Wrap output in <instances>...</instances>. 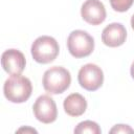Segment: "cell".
Masks as SVG:
<instances>
[{
	"label": "cell",
	"mask_w": 134,
	"mask_h": 134,
	"mask_svg": "<svg viewBox=\"0 0 134 134\" xmlns=\"http://www.w3.org/2000/svg\"><path fill=\"white\" fill-rule=\"evenodd\" d=\"M32 86L29 79L20 74L9 76L3 86L4 96L12 103L20 104L26 102L31 95Z\"/></svg>",
	"instance_id": "1"
},
{
	"label": "cell",
	"mask_w": 134,
	"mask_h": 134,
	"mask_svg": "<svg viewBox=\"0 0 134 134\" xmlns=\"http://www.w3.org/2000/svg\"><path fill=\"white\" fill-rule=\"evenodd\" d=\"M59 50L60 47L57 40L49 36L37 38L31 45V55L36 62L41 64H48L54 61Z\"/></svg>",
	"instance_id": "3"
},
{
	"label": "cell",
	"mask_w": 134,
	"mask_h": 134,
	"mask_svg": "<svg viewBox=\"0 0 134 134\" xmlns=\"http://www.w3.org/2000/svg\"><path fill=\"white\" fill-rule=\"evenodd\" d=\"M77 80L84 89L88 91H95L97 90L104 82V73L100 67L95 64L89 63L84 65L77 74Z\"/></svg>",
	"instance_id": "5"
},
{
	"label": "cell",
	"mask_w": 134,
	"mask_h": 134,
	"mask_svg": "<svg viewBox=\"0 0 134 134\" xmlns=\"http://www.w3.org/2000/svg\"><path fill=\"white\" fill-rule=\"evenodd\" d=\"M1 64L3 69L10 75L20 74L25 68L26 60L20 50L7 49L2 53Z\"/></svg>",
	"instance_id": "8"
},
{
	"label": "cell",
	"mask_w": 134,
	"mask_h": 134,
	"mask_svg": "<svg viewBox=\"0 0 134 134\" xmlns=\"http://www.w3.org/2000/svg\"><path fill=\"white\" fill-rule=\"evenodd\" d=\"M131 26H132V28H133V30H134V15H133L132 18H131Z\"/></svg>",
	"instance_id": "15"
},
{
	"label": "cell",
	"mask_w": 134,
	"mask_h": 134,
	"mask_svg": "<svg viewBox=\"0 0 134 134\" xmlns=\"http://www.w3.org/2000/svg\"><path fill=\"white\" fill-rule=\"evenodd\" d=\"M130 72H131V75H132V77L134 79V61H133V63H132V65H131V69H130Z\"/></svg>",
	"instance_id": "14"
},
{
	"label": "cell",
	"mask_w": 134,
	"mask_h": 134,
	"mask_svg": "<svg viewBox=\"0 0 134 134\" xmlns=\"http://www.w3.org/2000/svg\"><path fill=\"white\" fill-rule=\"evenodd\" d=\"M64 110L65 112L73 117L81 116L87 109V102L83 95L80 93H71L64 99Z\"/></svg>",
	"instance_id": "10"
},
{
	"label": "cell",
	"mask_w": 134,
	"mask_h": 134,
	"mask_svg": "<svg viewBox=\"0 0 134 134\" xmlns=\"http://www.w3.org/2000/svg\"><path fill=\"white\" fill-rule=\"evenodd\" d=\"M110 133H134V130L128 125H116L110 130Z\"/></svg>",
	"instance_id": "13"
},
{
	"label": "cell",
	"mask_w": 134,
	"mask_h": 134,
	"mask_svg": "<svg viewBox=\"0 0 134 134\" xmlns=\"http://www.w3.org/2000/svg\"><path fill=\"white\" fill-rule=\"evenodd\" d=\"M71 83L70 72L61 66H53L44 72L42 84L50 94H60L67 90Z\"/></svg>",
	"instance_id": "2"
},
{
	"label": "cell",
	"mask_w": 134,
	"mask_h": 134,
	"mask_svg": "<svg viewBox=\"0 0 134 134\" xmlns=\"http://www.w3.org/2000/svg\"><path fill=\"white\" fill-rule=\"evenodd\" d=\"M127 38V30L121 23H111L107 25L102 34V41L109 47H118L122 45Z\"/></svg>",
	"instance_id": "9"
},
{
	"label": "cell",
	"mask_w": 134,
	"mask_h": 134,
	"mask_svg": "<svg viewBox=\"0 0 134 134\" xmlns=\"http://www.w3.org/2000/svg\"><path fill=\"white\" fill-rule=\"evenodd\" d=\"M82 18L91 25H98L106 19V8L99 0H86L81 8Z\"/></svg>",
	"instance_id": "7"
},
{
	"label": "cell",
	"mask_w": 134,
	"mask_h": 134,
	"mask_svg": "<svg viewBox=\"0 0 134 134\" xmlns=\"http://www.w3.org/2000/svg\"><path fill=\"white\" fill-rule=\"evenodd\" d=\"M102 130L99 126L92 120H85L80 122L75 128H74V133L75 134H100Z\"/></svg>",
	"instance_id": "11"
},
{
	"label": "cell",
	"mask_w": 134,
	"mask_h": 134,
	"mask_svg": "<svg viewBox=\"0 0 134 134\" xmlns=\"http://www.w3.org/2000/svg\"><path fill=\"white\" fill-rule=\"evenodd\" d=\"M67 47L72 57L76 59L85 58L92 53L94 40L87 31L81 29L73 30L67 39Z\"/></svg>",
	"instance_id": "4"
},
{
	"label": "cell",
	"mask_w": 134,
	"mask_h": 134,
	"mask_svg": "<svg viewBox=\"0 0 134 134\" xmlns=\"http://www.w3.org/2000/svg\"><path fill=\"white\" fill-rule=\"evenodd\" d=\"M109 1L112 8L119 13L127 12L134 2V0H109Z\"/></svg>",
	"instance_id": "12"
},
{
	"label": "cell",
	"mask_w": 134,
	"mask_h": 134,
	"mask_svg": "<svg viewBox=\"0 0 134 134\" xmlns=\"http://www.w3.org/2000/svg\"><path fill=\"white\" fill-rule=\"evenodd\" d=\"M34 114L36 118L43 124H50L57 119L58 109L55 102L49 95H41L39 96L32 107Z\"/></svg>",
	"instance_id": "6"
}]
</instances>
